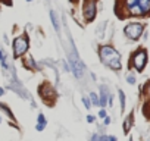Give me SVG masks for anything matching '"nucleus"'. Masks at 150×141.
Instances as JSON below:
<instances>
[{
  "mask_svg": "<svg viewBox=\"0 0 150 141\" xmlns=\"http://www.w3.org/2000/svg\"><path fill=\"white\" fill-rule=\"evenodd\" d=\"M84 16L87 21H93L94 16H96V3H94V0H85V3H84Z\"/></svg>",
  "mask_w": 150,
  "mask_h": 141,
  "instance_id": "obj_6",
  "label": "nucleus"
},
{
  "mask_svg": "<svg viewBox=\"0 0 150 141\" xmlns=\"http://www.w3.org/2000/svg\"><path fill=\"white\" fill-rule=\"evenodd\" d=\"M99 116L105 119V118H106V110H103V109H102V110H100V112H99Z\"/></svg>",
  "mask_w": 150,
  "mask_h": 141,
  "instance_id": "obj_15",
  "label": "nucleus"
},
{
  "mask_svg": "<svg viewBox=\"0 0 150 141\" xmlns=\"http://www.w3.org/2000/svg\"><path fill=\"white\" fill-rule=\"evenodd\" d=\"M0 62H2L3 68H6V56H5V53H3V50H0Z\"/></svg>",
  "mask_w": 150,
  "mask_h": 141,
  "instance_id": "obj_11",
  "label": "nucleus"
},
{
  "mask_svg": "<svg viewBox=\"0 0 150 141\" xmlns=\"http://www.w3.org/2000/svg\"><path fill=\"white\" fill-rule=\"evenodd\" d=\"M43 128H44V125H37V131H43Z\"/></svg>",
  "mask_w": 150,
  "mask_h": 141,
  "instance_id": "obj_17",
  "label": "nucleus"
},
{
  "mask_svg": "<svg viewBox=\"0 0 150 141\" xmlns=\"http://www.w3.org/2000/svg\"><path fill=\"white\" fill-rule=\"evenodd\" d=\"M90 98H91V103H93L94 106H99V97H97V94L91 93V94H90Z\"/></svg>",
  "mask_w": 150,
  "mask_h": 141,
  "instance_id": "obj_10",
  "label": "nucleus"
},
{
  "mask_svg": "<svg viewBox=\"0 0 150 141\" xmlns=\"http://www.w3.org/2000/svg\"><path fill=\"white\" fill-rule=\"evenodd\" d=\"M39 123H40V125H44V126H46L47 121H46V118H44V115H39Z\"/></svg>",
  "mask_w": 150,
  "mask_h": 141,
  "instance_id": "obj_13",
  "label": "nucleus"
},
{
  "mask_svg": "<svg viewBox=\"0 0 150 141\" xmlns=\"http://www.w3.org/2000/svg\"><path fill=\"white\" fill-rule=\"evenodd\" d=\"M0 122H2V119H0Z\"/></svg>",
  "mask_w": 150,
  "mask_h": 141,
  "instance_id": "obj_21",
  "label": "nucleus"
},
{
  "mask_svg": "<svg viewBox=\"0 0 150 141\" xmlns=\"http://www.w3.org/2000/svg\"><path fill=\"white\" fill-rule=\"evenodd\" d=\"M147 63V53L146 50H139L134 56H132V65L137 71H143Z\"/></svg>",
  "mask_w": 150,
  "mask_h": 141,
  "instance_id": "obj_5",
  "label": "nucleus"
},
{
  "mask_svg": "<svg viewBox=\"0 0 150 141\" xmlns=\"http://www.w3.org/2000/svg\"><path fill=\"white\" fill-rule=\"evenodd\" d=\"M100 90H102V96H100V98H99V106L105 107V106H106V101H107V96H106V88H105V87H102Z\"/></svg>",
  "mask_w": 150,
  "mask_h": 141,
  "instance_id": "obj_7",
  "label": "nucleus"
},
{
  "mask_svg": "<svg viewBox=\"0 0 150 141\" xmlns=\"http://www.w3.org/2000/svg\"><path fill=\"white\" fill-rule=\"evenodd\" d=\"M27 2H32V0H27Z\"/></svg>",
  "mask_w": 150,
  "mask_h": 141,
  "instance_id": "obj_20",
  "label": "nucleus"
},
{
  "mask_svg": "<svg viewBox=\"0 0 150 141\" xmlns=\"http://www.w3.org/2000/svg\"><path fill=\"white\" fill-rule=\"evenodd\" d=\"M119 100H121V109L124 110L125 109V94L122 90H119Z\"/></svg>",
  "mask_w": 150,
  "mask_h": 141,
  "instance_id": "obj_9",
  "label": "nucleus"
},
{
  "mask_svg": "<svg viewBox=\"0 0 150 141\" xmlns=\"http://www.w3.org/2000/svg\"><path fill=\"white\" fill-rule=\"evenodd\" d=\"M143 30H144V25L143 24H139V22H132V24H128L127 27L124 28V32L128 38L131 40H139L140 35L143 34Z\"/></svg>",
  "mask_w": 150,
  "mask_h": 141,
  "instance_id": "obj_3",
  "label": "nucleus"
},
{
  "mask_svg": "<svg viewBox=\"0 0 150 141\" xmlns=\"http://www.w3.org/2000/svg\"><path fill=\"white\" fill-rule=\"evenodd\" d=\"M125 6L130 13L135 16L150 13V0H125Z\"/></svg>",
  "mask_w": 150,
  "mask_h": 141,
  "instance_id": "obj_2",
  "label": "nucleus"
},
{
  "mask_svg": "<svg viewBox=\"0 0 150 141\" xmlns=\"http://www.w3.org/2000/svg\"><path fill=\"white\" fill-rule=\"evenodd\" d=\"M87 122H89V123L94 122V116H93V115H89V116H87Z\"/></svg>",
  "mask_w": 150,
  "mask_h": 141,
  "instance_id": "obj_16",
  "label": "nucleus"
},
{
  "mask_svg": "<svg viewBox=\"0 0 150 141\" xmlns=\"http://www.w3.org/2000/svg\"><path fill=\"white\" fill-rule=\"evenodd\" d=\"M109 123H110V119L106 116V118H105V125H109Z\"/></svg>",
  "mask_w": 150,
  "mask_h": 141,
  "instance_id": "obj_18",
  "label": "nucleus"
},
{
  "mask_svg": "<svg viewBox=\"0 0 150 141\" xmlns=\"http://www.w3.org/2000/svg\"><path fill=\"white\" fill-rule=\"evenodd\" d=\"M100 59L105 65L112 68L114 71H119L122 63H121V55L116 52L114 47L110 46H103L100 47Z\"/></svg>",
  "mask_w": 150,
  "mask_h": 141,
  "instance_id": "obj_1",
  "label": "nucleus"
},
{
  "mask_svg": "<svg viewBox=\"0 0 150 141\" xmlns=\"http://www.w3.org/2000/svg\"><path fill=\"white\" fill-rule=\"evenodd\" d=\"M127 81L130 84H135V76H134V74H128L127 75Z\"/></svg>",
  "mask_w": 150,
  "mask_h": 141,
  "instance_id": "obj_12",
  "label": "nucleus"
},
{
  "mask_svg": "<svg viewBox=\"0 0 150 141\" xmlns=\"http://www.w3.org/2000/svg\"><path fill=\"white\" fill-rule=\"evenodd\" d=\"M82 101H84V106H85L87 109H90V107H91V103H90V100L87 98V97H84V98H82Z\"/></svg>",
  "mask_w": 150,
  "mask_h": 141,
  "instance_id": "obj_14",
  "label": "nucleus"
},
{
  "mask_svg": "<svg viewBox=\"0 0 150 141\" xmlns=\"http://www.w3.org/2000/svg\"><path fill=\"white\" fill-rule=\"evenodd\" d=\"M28 50V38L27 37H16L14 41V56L21 57Z\"/></svg>",
  "mask_w": 150,
  "mask_h": 141,
  "instance_id": "obj_4",
  "label": "nucleus"
},
{
  "mask_svg": "<svg viewBox=\"0 0 150 141\" xmlns=\"http://www.w3.org/2000/svg\"><path fill=\"white\" fill-rule=\"evenodd\" d=\"M3 93H5V90H3V88H0V96H3Z\"/></svg>",
  "mask_w": 150,
  "mask_h": 141,
  "instance_id": "obj_19",
  "label": "nucleus"
},
{
  "mask_svg": "<svg viewBox=\"0 0 150 141\" xmlns=\"http://www.w3.org/2000/svg\"><path fill=\"white\" fill-rule=\"evenodd\" d=\"M50 18H52V22H53V27H55V30H56V31H59L60 25H59V21L56 19V15H55V12H50Z\"/></svg>",
  "mask_w": 150,
  "mask_h": 141,
  "instance_id": "obj_8",
  "label": "nucleus"
}]
</instances>
